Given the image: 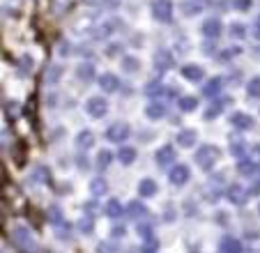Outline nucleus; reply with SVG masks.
<instances>
[{
    "instance_id": "obj_3",
    "label": "nucleus",
    "mask_w": 260,
    "mask_h": 253,
    "mask_svg": "<svg viewBox=\"0 0 260 253\" xmlns=\"http://www.w3.org/2000/svg\"><path fill=\"white\" fill-rule=\"evenodd\" d=\"M150 12H152L154 21H159V23H171V19H173V0H152Z\"/></svg>"
},
{
    "instance_id": "obj_48",
    "label": "nucleus",
    "mask_w": 260,
    "mask_h": 253,
    "mask_svg": "<svg viewBox=\"0 0 260 253\" xmlns=\"http://www.w3.org/2000/svg\"><path fill=\"white\" fill-rule=\"evenodd\" d=\"M58 53H60V55H62V58H64V55H67V53H69V44H67V42H62V44H60V46H58Z\"/></svg>"
},
{
    "instance_id": "obj_10",
    "label": "nucleus",
    "mask_w": 260,
    "mask_h": 253,
    "mask_svg": "<svg viewBox=\"0 0 260 253\" xmlns=\"http://www.w3.org/2000/svg\"><path fill=\"white\" fill-rule=\"evenodd\" d=\"M201 30H203V35H205L207 39H219L221 33H223V25H221V21L216 19V16H212V19L203 21Z\"/></svg>"
},
{
    "instance_id": "obj_35",
    "label": "nucleus",
    "mask_w": 260,
    "mask_h": 253,
    "mask_svg": "<svg viewBox=\"0 0 260 253\" xmlns=\"http://www.w3.org/2000/svg\"><path fill=\"white\" fill-rule=\"evenodd\" d=\"M111 159H113V154H111L108 150H99V154H97V168L99 171H106L108 164H111Z\"/></svg>"
},
{
    "instance_id": "obj_27",
    "label": "nucleus",
    "mask_w": 260,
    "mask_h": 253,
    "mask_svg": "<svg viewBox=\"0 0 260 253\" xmlns=\"http://www.w3.org/2000/svg\"><path fill=\"white\" fill-rule=\"evenodd\" d=\"M145 115L150 117V120H161V117L166 115V106H164V104H150V106L145 108Z\"/></svg>"
},
{
    "instance_id": "obj_24",
    "label": "nucleus",
    "mask_w": 260,
    "mask_h": 253,
    "mask_svg": "<svg viewBox=\"0 0 260 253\" xmlns=\"http://www.w3.org/2000/svg\"><path fill=\"white\" fill-rule=\"evenodd\" d=\"M157 182L154 180H141V184H138V194L143 196V198H150V196L157 194Z\"/></svg>"
},
{
    "instance_id": "obj_40",
    "label": "nucleus",
    "mask_w": 260,
    "mask_h": 253,
    "mask_svg": "<svg viewBox=\"0 0 260 253\" xmlns=\"http://www.w3.org/2000/svg\"><path fill=\"white\" fill-rule=\"evenodd\" d=\"M19 69L23 74H30L32 72V58H30V55H23V58H21V62H19Z\"/></svg>"
},
{
    "instance_id": "obj_17",
    "label": "nucleus",
    "mask_w": 260,
    "mask_h": 253,
    "mask_svg": "<svg viewBox=\"0 0 260 253\" xmlns=\"http://www.w3.org/2000/svg\"><path fill=\"white\" fill-rule=\"evenodd\" d=\"M182 76L191 83H201L203 76H205V72H203L201 65H184V67H182Z\"/></svg>"
},
{
    "instance_id": "obj_26",
    "label": "nucleus",
    "mask_w": 260,
    "mask_h": 253,
    "mask_svg": "<svg viewBox=\"0 0 260 253\" xmlns=\"http://www.w3.org/2000/svg\"><path fill=\"white\" fill-rule=\"evenodd\" d=\"M127 214L132 216V219H141V216H147V207L143 203H138V200H134V203H129Z\"/></svg>"
},
{
    "instance_id": "obj_13",
    "label": "nucleus",
    "mask_w": 260,
    "mask_h": 253,
    "mask_svg": "<svg viewBox=\"0 0 260 253\" xmlns=\"http://www.w3.org/2000/svg\"><path fill=\"white\" fill-rule=\"evenodd\" d=\"M154 161H157L161 168H166V166H173V161H175V150H173V145L159 147L157 154H154Z\"/></svg>"
},
{
    "instance_id": "obj_6",
    "label": "nucleus",
    "mask_w": 260,
    "mask_h": 253,
    "mask_svg": "<svg viewBox=\"0 0 260 253\" xmlns=\"http://www.w3.org/2000/svg\"><path fill=\"white\" fill-rule=\"evenodd\" d=\"M152 65L159 74H164V72H168V69L175 67V58H173V53L168 49H159L152 58Z\"/></svg>"
},
{
    "instance_id": "obj_30",
    "label": "nucleus",
    "mask_w": 260,
    "mask_h": 253,
    "mask_svg": "<svg viewBox=\"0 0 260 253\" xmlns=\"http://www.w3.org/2000/svg\"><path fill=\"white\" fill-rule=\"evenodd\" d=\"M161 92H164L161 78H154V81H150V83L145 85V94H147V97H159Z\"/></svg>"
},
{
    "instance_id": "obj_9",
    "label": "nucleus",
    "mask_w": 260,
    "mask_h": 253,
    "mask_svg": "<svg viewBox=\"0 0 260 253\" xmlns=\"http://www.w3.org/2000/svg\"><path fill=\"white\" fill-rule=\"evenodd\" d=\"M226 198L231 200L233 205L242 207V205H246V198H249V191H246L244 186H240V184H231V186L226 189Z\"/></svg>"
},
{
    "instance_id": "obj_47",
    "label": "nucleus",
    "mask_w": 260,
    "mask_h": 253,
    "mask_svg": "<svg viewBox=\"0 0 260 253\" xmlns=\"http://www.w3.org/2000/svg\"><path fill=\"white\" fill-rule=\"evenodd\" d=\"M231 33L237 35V37H242V35H244V28H242L240 23H235V25H231Z\"/></svg>"
},
{
    "instance_id": "obj_20",
    "label": "nucleus",
    "mask_w": 260,
    "mask_h": 253,
    "mask_svg": "<svg viewBox=\"0 0 260 253\" xmlns=\"http://www.w3.org/2000/svg\"><path fill=\"white\" fill-rule=\"evenodd\" d=\"M196 141H198V134L193 132V129H182V132L177 134V143H180L182 147H191V145H196Z\"/></svg>"
},
{
    "instance_id": "obj_15",
    "label": "nucleus",
    "mask_w": 260,
    "mask_h": 253,
    "mask_svg": "<svg viewBox=\"0 0 260 253\" xmlns=\"http://www.w3.org/2000/svg\"><path fill=\"white\" fill-rule=\"evenodd\" d=\"M231 124L235 126V129H240V132H246V129H251V126H253V117H251L249 113H233V115H231Z\"/></svg>"
},
{
    "instance_id": "obj_7",
    "label": "nucleus",
    "mask_w": 260,
    "mask_h": 253,
    "mask_svg": "<svg viewBox=\"0 0 260 253\" xmlns=\"http://www.w3.org/2000/svg\"><path fill=\"white\" fill-rule=\"evenodd\" d=\"M85 113L90 117H94V120H99V117H104L108 113V102L104 97H90L88 104H85Z\"/></svg>"
},
{
    "instance_id": "obj_39",
    "label": "nucleus",
    "mask_w": 260,
    "mask_h": 253,
    "mask_svg": "<svg viewBox=\"0 0 260 253\" xmlns=\"http://www.w3.org/2000/svg\"><path fill=\"white\" fill-rule=\"evenodd\" d=\"M152 228H154V224H150V221H145V224H138V226H136V230L143 235V237H152Z\"/></svg>"
},
{
    "instance_id": "obj_21",
    "label": "nucleus",
    "mask_w": 260,
    "mask_h": 253,
    "mask_svg": "<svg viewBox=\"0 0 260 253\" xmlns=\"http://www.w3.org/2000/svg\"><path fill=\"white\" fill-rule=\"evenodd\" d=\"M219 251L221 253H242V244L237 242L235 237H223V239H221Z\"/></svg>"
},
{
    "instance_id": "obj_19",
    "label": "nucleus",
    "mask_w": 260,
    "mask_h": 253,
    "mask_svg": "<svg viewBox=\"0 0 260 253\" xmlns=\"http://www.w3.org/2000/svg\"><path fill=\"white\" fill-rule=\"evenodd\" d=\"M92 145H94V134L90 132V129H81L79 136H76V147H79L81 152H85Z\"/></svg>"
},
{
    "instance_id": "obj_32",
    "label": "nucleus",
    "mask_w": 260,
    "mask_h": 253,
    "mask_svg": "<svg viewBox=\"0 0 260 253\" xmlns=\"http://www.w3.org/2000/svg\"><path fill=\"white\" fill-rule=\"evenodd\" d=\"M74 5H76V0H53V12L55 14H67Z\"/></svg>"
},
{
    "instance_id": "obj_52",
    "label": "nucleus",
    "mask_w": 260,
    "mask_h": 253,
    "mask_svg": "<svg viewBox=\"0 0 260 253\" xmlns=\"http://www.w3.org/2000/svg\"><path fill=\"white\" fill-rule=\"evenodd\" d=\"M253 35H255V39H258V42H260V21H258V23H255V28H253Z\"/></svg>"
},
{
    "instance_id": "obj_29",
    "label": "nucleus",
    "mask_w": 260,
    "mask_h": 253,
    "mask_svg": "<svg viewBox=\"0 0 260 253\" xmlns=\"http://www.w3.org/2000/svg\"><path fill=\"white\" fill-rule=\"evenodd\" d=\"M122 69L129 74H136L138 69H141V60L134 58V55H124L122 58Z\"/></svg>"
},
{
    "instance_id": "obj_23",
    "label": "nucleus",
    "mask_w": 260,
    "mask_h": 253,
    "mask_svg": "<svg viewBox=\"0 0 260 253\" xmlns=\"http://www.w3.org/2000/svg\"><path fill=\"white\" fill-rule=\"evenodd\" d=\"M118 161L122 166H129L136 161V147H120L118 150Z\"/></svg>"
},
{
    "instance_id": "obj_31",
    "label": "nucleus",
    "mask_w": 260,
    "mask_h": 253,
    "mask_svg": "<svg viewBox=\"0 0 260 253\" xmlns=\"http://www.w3.org/2000/svg\"><path fill=\"white\" fill-rule=\"evenodd\" d=\"M246 94H249L251 99H260V76H253L246 83Z\"/></svg>"
},
{
    "instance_id": "obj_25",
    "label": "nucleus",
    "mask_w": 260,
    "mask_h": 253,
    "mask_svg": "<svg viewBox=\"0 0 260 253\" xmlns=\"http://www.w3.org/2000/svg\"><path fill=\"white\" fill-rule=\"evenodd\" d=\"M228 150H231L233 156H244L246 154V143L242 141L240 136H231V147H228Z\"/></svg>"
},
{
    "instance_id": "obj_37",
    "label": "nucleus",
    "mask_w": 260,
    "mask_h": 253,
    "mask_svg": "<svg viewBox=\"0 0 260 253\" xmlns=\"http://www.w3.org/2000/svg\"><path fill=\"white\" fill-rule=\"evenodd\" d=\"M237 173H240V175H246V177H251L255 173V164L253 161H240V166H237Z\"/></svg>"
},
{
    "instance_id": "obj_54",
    "label": "nucleus",
    "mask_w": 260,
    "mask_h": 253,
    "mask_svg": "<svg viewBox=\"0 0 260 253\" xmlns=\"http://www.w3.org/2000/svg\"><path fill=\"white\" fill-rule=\"evenodd\" d=\"M258 214H260V205H258Z\"/></svg>"
},
{
    "instance_id": "obj_45",
    "label": "nucleus",
    "mask_w": 260,
    "mask_h": 253,
    "mask_svg": "<svg viewBox=\"0 0 260 253\" xmlns=\"http://www.w3.org/2000/svg\"><path fill=\"white\" fill-rule=\"evenodd\" d=\"M237 53V49H231V51H223V53H221V62H226V60H231V55H235Z\"/></svg>"
},
{
    "instance_id": "obj_44",
    "label": "nucleus",
    "mask_w": 260,
    "mask_h": 253,
    "mask_svg": "<svg viewBox=\"0 0 260 253\" xmlns=\"http://www.w3.org/2000/svg\"><path fill=\"white\" fill-rule=\"evenodd\" d=\"M35 177H37L40 182H49V180H51V177H49V171H46V168H42V166L37 168V171H35Z\"/></svg>"
},
{
    "instance_id": "obj_16",
    "label": "nucleus",
    "mask_w": 260,
    "mask_h": 253,
    "mask_svg": "<svg viewBox=\"0 0 260 253\" xmlns=\"http://www.w3.org/2000/svg\"><path fill=\"white\" fill-rule=\"evenodd\" d=\"M231 104H233V99H231V97L219 99V102H214L212 106H207V111L203 113V117H205V120H214V117H219V115H221V111H223L226 106H231Z\"/></svg>"
},
{
    "instance_id": "obj_36",
    "label": "nucleus",
    "mask_w": 260,
    "mask_h": 253,
    "mask_svg": "<svg viewBox=\"0 0 260 253\" xmlns=\"http://www.w3.org/2000/svg\"><path fill=\"white\" fill-rule=\"evenodd\" d=\"M62 76V65H51L49 74H46V83H58Z\"/></svg>"
},
{
    "instance_id": "obj_42",
    "label": "nucleus",
    "mask_w": 260,
    "mask_h": 253,
    "mask_svg": "<svg viewBox=\"0 0 260 253\" xmlns=\"http://www.w3.org/2000/svg\"><path fill=\"white\" fill-rule=\"evenodd\" d=\"M157 248H159V242L154 237H147V242H145V246H143V251L145 253H157Z\"/></svg>"
},
{
    "instance_id": "obj_53",
    "label": "nucleus",
    "mask_w": 260,
    "mask_h": 253,
    "mask_svg": "<svg viewBox=\"0 0 260 253\" xmlns=\"http://www.w3.org/2000/svg\"><path fill=\"white\" fill-rule=\"evenodd\" d=\"M251 194H260V182H255L253 189H251Z\"/></svg>"
},
{
    "instance_id": "obj_4",
    "label": "nucleus",
    "mask_w": 260,
    "mask_h": 253,
    "mask_svg": "<svg viewBox=\"0 0 260 253\" xmlns=\"http://www.w3.org/2000/svg\"><path fill=\"white\" fill-rule=\"evenodd\" d=\"M122 28V21L120 19H106V21H99V25L92 30V39H108L113 33Z\"/></svg>"
},
{
    "instance_id": "obj_28",
    "label": "nucleus",
    "mask_w": 260,
    "mask_h": 253,
    "mask_svg": "<svg viewBox=\"0 0 260 253\" xmlns=\"http://www.w3.org/2000/svg\"><path fill=\"white\" fill-rule=\"evenodd\" d=\"M198 108V99L191 97V94H187V97H180V111L182 113H191Z\"/></svg>"
},
{
    "instance_id": "obj_11",
    "label": "nucleus",
    "mask_w": 260,
    "mask_h": 253,
    "mask_svg": "<svg viewBox=\"0 0 260 253\" xmlns=\"http://www.w3.org/2000/svg\"><path fill=\"white\" fill-rule=\"evenodd\" d=\"M97 81H99V88H102L106 94L118 92V88H120V78L115 76V74H102Z\"/></svg>"
},
{
    "instance_id": "obj_51",
    "label": "nucleus",
    "mask_w": 260,
    "mask_h": 253,
    "mask_svg": "<svg viewBox=\"0 0 260 253\" xmlns=\"http://www.w3.org/2000/svg\"><path fill=\"white\" fill-rule=\"evenodd\" d=\"M120 51H122V46H111V49H108V53H111V55H115V53H120Z\"/></svg>"
},
{
    "instance_id": "obj_1",
    "label": "nucleus",
    "mask_w": 260,
    "mask_h": 253,
    "mask_svg": "<svg viewBox=\"0 0 260 253\" xmlns=\"http://www.w3.org/2000/svg\"><path fill=\"white\" fill-rule=\"evenodd\" d=\"M12 242L19 248V253H40V244L35 242V235L25 226H19L12 233Z\"/></svg>"
},
{
    "instance_id": "obj_46",
    "label": "nucleus",
    "mask_w": 260,
    "mask_h": 253,
    "mask_svg": "<svg viewBox=\"0 0 260 253\" xmlns=\"http://www.w3.org/2000/svg\"><path fill=\"white\" fill-rule=\"evenodd\" d=\"M76 161H79L81 171H88V159H85V154H79V159H76Z\"/></svg>"
},
{
    "instance_id": "obj_50",
    "label": "nucleus",
    "mask_w": 260,
    "mask_h": 253,
    "mask_svg": "<svg viewBox=\"0 0 260 253\" xmlns=\"http://www.w3.org/2000/svg\"><path fill=\"white\" fill-rule=\"evenodd\" d=\"M85 212H88V214H94V212H97L94 203H85Z\"/></svg>"
},
{
    "instance_id": "obj_5",
    "label": "nucleus",
    "mask_w": 260,
    "mask_h": 253,
    "mask_svg": "<svg viewBox=\"0 0 260 253\" xmlns=\"http://www.w3.org/2000/svg\"><path fill=\"white\" fill-rule=\"evenodd\" d=\"M132 136V129H129V124L127 122H113V124L106 129V138L111 143H122V141H127V138Z\"/></svg>"
},
{
    "instance_id": "obj_18",
    "label": "nucleus",
    "mask_w": 260,
    "mask_h": 253,
    "mask_svg": "<svg viewBox=\"0 0 260 253\" xmlns=\"http://www.w3.org/2000/svg\"><path fill=\"white\" fill-rule=\"evenodd\" d=\"M76 76H79V81L90 83V81H94V76H97V69H94L92 62H81L79 67H76Z\"/></svg>"
},
{
    "instance_id": "obj_49",
    "label": "nucleus",
    "mask_w": 260,
    "mask_h": 253,
    "mask_svg": "<svg viewBox=\"0 0 260 253\" xmlns=\"http://www.w3.org/2000/svg\"><path fill=\"white\" fill-rule=\"evenodd\" d=\"M111 233H113V237H122V235H124V228H122V226H118V228H113Z\"/></svg>"
},
{
    "instance_id": "obj_8",
    "label": "nucleus",
    "mask_w": 260,
    "mask_h": 253,
    "mask_svg": "<svg viewBox=\"0 0 260 253\" xmlns=\"http://www.w3.org/2000/svg\"><path fill=\"white\" fill-rule=\"evenodd\" d=\"M189 168L184 164H177V166H173L171 168V173H168V180H171V184L173 186H182V184H187L189 182Z\"/></svg>"
},
{
    "instance_id": "obj_22",
    "label": "nucleus",
    "mask_w": 260,
    "mask_h": 253,
    "mask_svg": "<svg viewBox=\"0 0 260 253\" xmlns=\"http://www.w3.org/2000/svg\"><path fill=\"white\" fill-rule=\"evenodd\" d=\"M25 159H28V147H25L23 143H16V145L12 147V161H14L16 166H23Z\"/></svg>"
},
{
    "instance_id": "obj_41",
    "label": "nucleus",
    "mask_w": 260,
    "mask_h": 253,
    "mask_svg": "<svg viewBox=\"0 0 260 253\" xmlns=\"http://www.w3.org/2000/svg\"><path fill=\"white\" fill-rule=\"evenodd\" d=\"M79 228H81V233L90 235V233H92V228H94V226H92V219H90V216H85V219H81V221H79Z\"/></svg>"
},
{
    "instance_id": "obj_38",
    "label": "nucleus",
    "mask_w": 260,
    "mask_h": 253,
    "mask_svg": "<svg viewBox=\"0 0 260 253\" xmlns=\"http://www.w3.org/2000/svg\"><path fill=\"white\" fill-rule=\"evenodd\" d=\"M49 219L51 221H53V226H60V224H62V212H60V207H55V205H53V207H51L49 209Z\"/></svg>"
},
{
    "instance_id": "obj_43",
    "label": "nucleus",
    "mask_w": 260,
    "mask_h": 253,
    "mask_svg": "<svg viewBox=\"0 0 260 253\" xmlns=\"http://www.w3.org/2000/svg\"><path fill=\"white\" fill-rule=\"evenodd\" d=\"M251 5H253V0H235V10L240 12H249Z\"/></svg>"
},
{
    "instance_id": "obj_33",
    "label": "nucleus",
    "mask_w": 260,
    "mask_h": 253,
    "mask_svg": "<svg viewBox=\"0 0 260 253\" xmlns=\"http://www.w3.org/2000/svg\"><path fill=\"white\" fill-rule=\"evenodd\" d=\"M124 212V207L120 205V200H111V203L106 205V214L111 216V219H120Z\"/></svg>"
},
{
    "instance_id": "obj_34",
    "label": "nucleus",
    "mask_w": 260,
    "mask_h": 253,
    "mask_svg": "<svg viewBox=\"0 0 260 253\" xmlns=\"http://www.w3.org/2000/svg\"><path fill=\"white\" fill-rule=\"evenodd\" d=\"M90 191H92L94 196H104L108 191V184L106 180H102V177H94L92 182H90Z\"/></svg>"
},
{
    "instance_id": "obj_2",
    "label": "nucleus",
    "mask_w": 260,
    "mask_h": 253,
    "mask_svg": "<svg viewBox=\"0 0 260 253\" xmlns=\"http://www.w3.org/2000/svg\"><path fill=\"white\" fill-rule=\"evenodd\" d=\"M219 156H221V152H219V147H214V145H201L196 150V164L201 166L203 171H210L212 166L219 161Z\"/></svg>"
},
{
    "instance_id": "obj_12",
    "label": "nucleus",
    "mask_w": 260,
    "mask_h": 253,
    "mask_svg": "<svg viewBox=\"0 0 260 253\" xmlns=\"http://www.w3.org/2000/svg\"><path fill=\"white\" fill-rule=\"evenodd\" d=\"M221 90H223V78H219V76H212L210 81L203 85V94H205L207 99H216L221 94Z\"/></svg>"
},
{
    "instance_id": "obj_14",
    "label": "nucleus",
    "mask_w": 260,
    "mask_h": 253,
    "mask_svg": "<svg viewBox=\"0 0 260 253\" xmlns=\"http://www.w3.org/2000/svg\"><path fill=\"white\" fill-rule=\"evenodd\" d=\"M207 5H210V0H184V3H182V12L187 16H196V14H201Z\"/></svg>"
}]
</instances>
